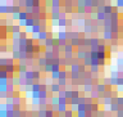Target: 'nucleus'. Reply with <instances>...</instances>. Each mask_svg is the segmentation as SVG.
I'll use <instances>...</instances> for the list:
<instances>
[{"mask_svg":"<svg viewBox=\"0 0 123 117\" xmlns=\"http://www.w3.org/2000/svg\"><path fill=\"white\" fill-rule=\"evenodd\" d=\"M119 108H121V105H119L117 102H114V103H111V104L109 105V111H110V112H118Z\"/></svg>","mask_w":123,"mask_h":117,"instance_id":"16","label":"nucleus"},{"mask_svg":"<svg viewBox=\"0 0 123 117\" xmlns=\"http://www.w3.org/2000/svg\"><path fill=\"white\" fill-rule=\"evenodd\" d=\"M18 25H19L21 27H26V21H18Z\"/></svg>","mask_w":123,"mask_h":117,"instance_id":"53","label":"nucleus"},{"mask_svg":"<svg viewBox=\"0 0 123 117\" xmlns=\"http://www.w3.org/2000/svg\"><path fill=\"white\" fill-rule=\"evenodd\" d=\"M50 104L51 105H58L59 104V97L58 95H53L50 98Z\"/></svg>","mask_w":123,"mask_h":117,"instance_id":"23","label":"nucleus"},{"mask_svg":"<svg viewBox=\"0 0 123 117\" xmlns=\"http://www.w3.org/2000/svg\"><path fill=\"white\" fill-rule=\"evenodd\" d=\"M59 72H60V71H58V72H51V73H50V75H51V77H53L55 81L59 80Z\"/></svg>","mask_w":123,"mask_h":117,"instance_id":"44","label":"nucleus"},{"mask_svg":"<svg viewBox=\"0 0 123 117\" xmlns=\"http://www.w3.org/2000/svg\"><path fill=\"white\" fill-rule=\"evenodd\" d=\"M113 36H114V33L111 31H103V39L104 40L111 41V40H113Z\"/></svg>","mask_w":123,"mask_h":117,"instance_id":"4","label":"nucleus"},{"mask_svg":"<svg viewBox=\"0 0 123 117\" xmlns=\"http://www.w3.org/2000/svg\"><path fill=\"white\" fill-rule=\"evenodd\" d=\"M99 44H100V39H99V37H91V46L90 48L98 46Z\"/></svg>","mask_w":123,"mask_h":117,"instance_id":"29","label":"nucleus"},{"mask_svg":"<svg viewBox=\"0 0 123 117\" xmlns=\"http://www.w3.org/2000/svg\"><path fill=\"white\" fill-rule=\"evenodd\" d=\"M64 116H65V117H74V111H72L70 108H68V109L64 112Z\"/></svg>","mask_w":123,"mask_h":117,"instance_id":"36","label":"nucleus"},{"mask_svg":"<svg viewBox=\"0 0 123 117\" xmlns=\"http://www.w3.org/2000/svg\"><path fill=\"white\" fill-rule=\"evenodd\" d=\"M99 103H98V102H96V103H92V112H94V113H96V112H98V111H100V109H99Z\"/></svg>","mask_w":123,"mask_h":117,"instance_id":"41","label":"nucleus"},{"mask_svg":"<svg viewBox=\"0 0 123 117\" xmlns=\"http://www.w3.org/2000/svg\"><path fill=\"white\" fill-rule=\"evenodd\" d=\"M54 39H55V37H49V39H46L45 41H44V46H45V48L54 46Z\"/></svg>","mask_w":123,"mask_h":117,"instance_id":"12","label":"nucleus"},{"mask_svg":"<svg viewBox=\"0 0 123 117\" xmlns=\"http://www.w3.org/2000/svg\"><path fill=\"white\" fill-rule=\"evenodd\" d=\"M95 89L98 90L100 94H103V93H105L106 90H108V86L104 84V82H99L98 85H95Z\"/></svg>","mask_w":123,"mask_h":117,"instance_id":"3","label":"nucleus"},{"mask_svg":"<svg viewBox=\"0 0 123 117\" xmlns=\"http://www.w3.org/2000/svg\"><path fill=\"white\" fill-rule=\"evenodd\" d=\"M80 68H81V63H72L69 71L70 72H80Z\"/></svg>","mask_w":123,"mask_h":117,"instance_id":"14","label":"nucleus"},{"mask_svg":"<svg viewBox=\"0 0 123 117\" xmlns=\"http://www.w3.org/2000/svg\"><path fill=\"white\" fill-rule=\"evenodd\" d=\"M12 18L14 21H19V13H13L12 14Z\"/></svg>","mask_w":123,"mask_h":117,"instance_id":"49","label":"nucleus"},{"mask_svg":"<svg viewBox=\"0 0 123 117\" xmlns=\"http://www.w3.org/2000/svg\"><path fill=\"white\" fill-rule=\"evenodd\" d=\"M104 84L106 86H111V82H110V77H105L104 78Z\"/></svg>","mask_w":123,"mask_h":117,"instance_id":"48","label":"nucleus"},{"mask_svg":"<svg viewBox=\"0 0 123 117\" xmlns=\"http://www.w3.org/2000/svg\"><path fill=\"white\" fill-rule=\"evenodd\" d=\"M87 13V8L85 5H77V14H86Z\"/></svg>","mask_w":123,"mask_h":117,"instance_id":"18","label":"nucleus"},{"mask_svg":"<svg viewBox=\"0 0 123 117\" xmlns=\"http://www.w3.org/2000/svg\"><path fill=\"white\" fill-rule=\"evenodd\" d=\"M47 62H49V61H47L45 57H40V58L37 59V66H39V67H45L47 65Z\"/></svg>","mask_w":123,"mask_h":117,"instance_id":"9","label":"nucleus"},{"mask_svg":"<svg viewBox=\"0 0 123 117\" xmlns=\"http://www.w3.org/2000/svg\"><path fill=\"white\" fill-rule=\"evenodd\" d=\"M44 57H45L47 61H53V59L55 58V53H54V52H47V50H45V52H44Z\"/></svg>","mask_w":123,"mask_h":117,"instance_id":"13","label":"nucleus"},{"mask_svg":"<svg viewBox=\"0 0 123 117\" xmlns=\"http://www.w3.org/2000/svg\"><path fill=\"white\" fill-rule=\"evenodd\" d=\"M106 20V13L105 12H96V21L104 22Z\"/></svg>","mask_w":123,"mask_h":117,"instance_id":"6","label":"nucleus"},{"mask_svg":"<svg viewBox=\"0 0 123 117\" xmlns=\"http://www.w3.org/2000/svg\"><path fill=\"white\" fill-rule=\"evenodd\" d=\"M122 13H123V9H122Z\"/></svg>","mask_w":123,"mask_h":117,"instance_id":"55","label":"nucleus"},{"mask_svg":"<svg viewBox=\"0 0 123 117\" xmlns=\"http://www.w3.org/2000/svg\"><path fill=\"white\" fill-rule=\"evenodd\" d=\"M115 5H117L119 9L121 8L123 9V0H117V1H115Z\"/></svg>","mask_w":123,"mask_h":117,"instance_id":"46","label":"nucleus"},{"mask_svg":"<svg viewBox=\"0 0 123 117\" xmlns=\"http://www.w3.org/2000/svg\"><path fill=\"white\" fill-rule=\"evenodd\" d=\"M0 13L4 16V14L8 13V5H5V4H3V5H0Z\"/></svg>","mask_w":123,"mask_h":117,"instance_id":"34","label":"nucleus"},{"mask_svg":"<svg viewBox=\"0 0 123 117\" xmlns=\"http://www.w3.org/2000/svg\"><path fill=\"white\" fill-rule=\"evenodd\" d=\"M115 102H117V103L121 105V107H123V95H119L117 99H115Z\"/></svg>","mask_w":123,"mask_h":117,"instance_id":"43","label":"nucleus"},{"mask_svg":"<svg viewBox=\"0 0 123 117\" xmlns=\"http://www.w3.org/2000/svg\"><path fill=\"white\" fill-rule=\"evenodd\" d=\"M35 25H36V22H35V18L33 17H28L26 20V27H33Z\"/></svg>","mask_w":123,"mask_h":117,"instance_id":"17","label":"nucleus"},{"mask_svg":"<svg viewBox=\"0 0 123 117\" xmlns=\"http://www.w3.org/2000/svg\"><path fill=\"white\" fill-rule=\"evenodd\" d=\"M80 37V31H68V40H73V39H77Z\"/></svg>","mask_w":123,"mask_h":117,"instance_id":"8","label":"nucleus"},{"mask_svg":"<svg viewBox=\"0 0 123 117\" xmlns=\"http://www.w3.org/2000/svg\"><path fill=\"white\" fill-rule=\"evenodd\" d=\"M76 113H77L76 115L77 117H87V112L86 111H77Z\"/></svg>","mask_w":123,"mask_h":117,"instance_id":"40","label":"nucleus"},{"mask_svg":"<svg viewBox=\"0 0 123 117\" xmlns=\"http://www.w3.org/2000/svg\"><path fill=\"white\" fill-rule=\"evenodd\" d=\"M33 78H35V81H40V78H41L40 70H33Z\"/></svg>","mask_w":123,"mask_h":117,"instance_id":"28","label":"nucleus"},{"mask_svg":"<svg viewBox=\"0 0 123 117\" xmlns=\"http://www.w3.org/2000/svg\"><path fill=\"white\" fill-rule=\"evenodd\" d=\"M24 77H26V80H35L33 78V70H28L24 73Z\"/></svg>","mask_w":123,"mask_h":117,"instance_id":"22","label":"nucleus"},{"mask_svg":"<svg viewBox=\"0 0 123 117\" xmlns=\"http://www.w3.org/2000/svg\"><path fill=\"white\" fill-rule=\"evenodd\" d=\"M28 17H29V14L26 12V10H22V12L19 13V21H26Z\"/></svg>","mask_w":123,"mask_h":117,"instance_id":"25","label":"nucleus"},{"mask_svg":"<svg viewBox=\"0 0 123 117\" xmlns=\"http://www.w3.org/2000/svg\"><path fill=\"white\" fill-rule=\"evenodd\" d=\"M41 85L42 84H40V82H35V84L32 85V91H41Z\"/></svg>","mask_w":123,"mask_h":117,"instance_id":"30","label":"nucleus"},{"mask_svg":"<svg viewBox=\"0 0 123 117\" xmlns=\"http://www.w3.org/2000/svg\"><path fill=\"white\" fill-rule=\"evenodd\" d=\"M42 72H45V73H51L53 72V63H51L50 61L47 62V65L42 68Z\"/></svg>","mask_w":123,"mask_h":117,"instance_id":"11","label":"nucleus"},{"mask_svg":"<svg viewBox=\"0 0 123 117\" xmlns=\"http://www.w3.org/2000/svg\"><path fill=\"white\" fill-rule=\"evenodd\" d=\"M81 103V100H80V97H74L70 99V105H78Z\"/></svg>","mask_w":123,"mask_h":117,"instance_id":"32","label":"nucleus"},{"mask_svg":"<svg viewBox=\"0 0 123 117\" xmlns=\"http://www.w3.org/2000/svg\"><path fill=\"white\" fill-rule=\"evenodd\" d=\"M42 31V28H41V25H35L32 27V33H40Z\"/></svg>","mask_w":123,"mask_h":117,"instance_id":"31","label":"nucleus"},{"mask_svg":"<svg viewBox=\"0 0 123 117\" xmlns=\"http://www.w3.org/2000/svg\"><path fill=\"white\" fill-rule=\"evenodd\" d=\"M0 78H9V73L5 68H0Z\"/></svg>","mask_w":123,"mask_h":117,"instance_id":"27","label":"nucleus"},{"mask_svg":"<svg viewBox=\"0 0 123 117\" xmlns=\"http://www.w3.org/2000/svg\"><path fill=\"white\" fill-rule=\"evenodd\" d=\"M55 115H57V113H55L51 108H47L46 109V117H55Z\"/></svg>","mask_w":123,"mask_h":117,"instance_id":"37","label":"nucleus"},{"mask_svg":"<svg viewBox=\"0 0 123 117\" xmlns=\"http://www.w3.org/2000/svg\"><path fill=\"white\" fill-rule=\"evenodd\" d=\"M0 117H8V111H6V108H0Z\"/></svg>","mask_w":123,"mask_h":117,"instance_id":"39","label":"nucleus"},{"mask_svg":"<svg viewBox=\"0 0 123 117\" xmlns=\"http://www.w3.org/2000/svg\"><path fill=\"white\" fill-rule=\"evenodd\" d=\"M90 72L92 75H98L100 72V66H91L90 67Z\"/></svg>","mask_w":123,"mask_h":117,"instance_id":"26","label":"nucleus"},{"mask_svg":"<svg viewBox=\"0 0 123 117\" xmlns=\"http://www.w3.org/2000/svg\"><path fill=\"white\" fill-rule=\"evenodd\" d=\"M9 49H10L9 45H6L5 43H3V44H1V46H0V52H1V53H6V52L9 50Z\"/></svg>","mask_w":123,"mask_h":117,"instance_id":"33","label":"nucleus"},{"mask_svg":"<svg viewBox=\"0 0 123 117\" xmlns=\"http://www.w3.org/2000/svg\"><path fill=\"white\" fill-rule=\"evenodd\" d=\"M67 21H68V18H60V20H58V21H54L53 26H58V27H67Z\"/></svg>","mask_w":123,"mask_h":117,"instance_id":"2","label":"nucleus"},{"mask_svg":"<svg viewBox=\"0 0 123 117\" xmlns=\"http://www.w3.org/2000/svg\"><path fill=\"white\" fill-rule=\"evenodd\" d=\"M14 32H17V33L22 32V31H21V26H19V25H14V26H13V33H14Z\"/></svg>","mask_w":123,"mask_h":117,"instance_id":"42","label":"nucleus"},{"mask_svg":"<svg viewBox=\"0 0 123 117\" xmlns=\"http://www.w3.org/2000/svg\"><path fill=\"white\" fill-rule=\"evenodd\" d=\"M32 99H40V91H32Z\"/></svg>","mask_w":123,"mask_h":117,"instance_id":"45","label":"nucleus"},{"mask_svg":"<svg viewBox=\"0 0 123 117\" xmlns=\"http://www.w3.org/2000/svg\"><path fill=\"white\" fill-rule=\"evenodd\" d=\"M57 82L62 86L63 89H65V86L68 85V78H59V80H57Z\"/></svg>","mask_w":123,"mask_h":117,"instance_id":"20","label":"nucleus"},{"mask_svg":"<svg viewBox=\"0 0 123 117\" xmlns=\"http://www.w3.org/2000/svg\"><path fill=\"white\" fill-rule=\"evenodd\" d=\"M73 23H74V20H69V18H68V21H67V27L73 26Z\"/></svg>","mask_w":123,"mask_h":117,"instance_id":"50","label":"nucleus"},{"mask_svg":"<svg viewBox=\"0 0 123 117\" xmlns=\"http://www.w3.org/2000/svg\"><path fill=\"white\" fill-rule=\"evenodd\" d=\"M21 39H27V32H26V31L21 32Z\"/></svg>","mask_w":123,"mask_h":117,"instance_id":"51","label":"nucleus"},{"mask_svg":"<svg viewBox=\"0 0 123 117\" xmlns=\"http://www.w3.org/2000/svg\"><path fill=\"white\" fill-rule=\"evenodd\" d=\"M90 97H91L94 100H98L99 98H101V94H100V93H99L96 89H94V90H92V91L90 93Z\"/></svg>","mask_w":123,"mask_h":117,"instance_id":"15","label":"nucleus"},{"mask_svg":"<svg viewBox=\"0 0 123 117\" xmlns=\"http://www.w3.org/2000/svg\"><path fill=\"white\" fill-rule=\"evenodd\" d=\"M85 25H86V20H83V18H78L77 20V26L78 27H85Z\"/></svg>","mask_w":123,"mask_h":117,"instance_id":"35","label":"nucleus"},{"mask_svg":"<svg viewBox=\"0 0 123 117\" xmlns=\"http://www.w3.org/2000/svg\"><path fill=\"white\" fill-rule=\"evenodd\" d=\"M63 50H64V53H74V46L70 43H68L64 48H63Z\"/></svg>","mask_w":123,"mask_h":117,"instance_id":"19","label":"nucleus"},{"mask_svg":"<svg viewBox=\"0 0 123 117\" xmlns=\"http://www.w3.org/2000/svg\"><path fill=\"white\" fill-rule=\"evenodd\" d=\"M46 39H49V31H41V32L39 33V40H37V41L44 43Z\"/></svg>","mask_w":123,"mask_h":117,"instance_id":"5","label":"nucleus"},{"mask_svg":"<svg viewBox=\"0 0 123 117\" xmlns=\"http://www.w3.org/2000/svg\"><path fill=\"white\" fill-rule=\"evenodd\" d=\"M62 89H63V88L58 84V82H54V84L49 88V91H50V93H53V94H58Z\"/></svg>","mask_w":123,"mask_h":117,"instance_id":"1","label":"nucleus"},{"mask_svg":"<svg viewBox=\"0 0 123 117\" xmlns=\"http://www.w3.org/2000/svg\"><path fill=\"white\" fill-rule=\"evenodd\" d=\"M67 109H68V104H58V115H64Z\"/></svg>","mask_w":123,"mask_h":117,"instance_id":"10","label":"nucleus"},{"mask_svg":"<svg viewBox=\"0 0 123 117\" xmlns=\"http://www.w3.org/2000/svg\"><path fill=\"white\" fill-rule=\"evenodd\" d=\"M94 0H85V6L86 8H94Z\"/></svg>","mask_w":123,"mask_h":117,"instance_id":"38","label":"nucleus"},{"mask_svg":"<svg viewBox=\"0 0 123 117\" xmlns=\"http://www.w3.org/2000/svg\"><path fill=\"white\" fill-rule=\"evenodd\" d=\"M117 115H115V117H123V107L119 108V111L118 112H115Z\"/></svg>","mask_w":123,"mask_h":117,"instance_id":"47","label":"nucleus"},{"mask_svg":"<svg viewBox=\"0 0 123 117\" xmlns=\"http://www.w3.org/2000/svg\"><path fill=\"white\" fill-rule=\"evenodd\" d=\"M121 85H123V76L118 77V85L117 86H121Z\"/></svg>","mask_w":123,"mask_h":117,"instance_id":"52","label":"nucleus"},{"mask_svg":"<svg viewBox=\"0 0 123 117\" xmlns=\"http://www.w3.org/2000/svg\"><path fill=\"white\" fill-rule=\"evenodd\" d=\"M95 89V86L92 84H87V85H83V91L85 93H91L92 90Z\"/></svg>","mask_w":123,"mask_h":117,"instance_id":"21","label":"nucleus"},{"mask_svg":"<svg viewBox=\"0 0 123 117\" xmlns=\"http://www.w3.org/2000/svg\"><path fill=\"white\" fill-rule=\"evenodd\" d=\"M83 32L86 33V35H91V32H92V25H85Z\"/></svg>","mask_w":123,"mask_h":117,"instance_id":"24","label":"nucleus"},{"mask_svg":"<svg viewBox=\"0 0 123 117\" xmlns=\"http://www.w3.org/2000/svg\"><path fill=\"white\" fill-rule=\"evenodd\" d=\"M118 91H119V93H121V91H123V85L118 86Z\"/></svg>","mask_w":123,"mask_h":117,"instance_id":"54","label":"nucleus"},{"mask_svg":"<svg viewBox=\"0 0 123 117\" xmlns=\"http://www.w3.org/2000/svg\"><path fill=\"white\" fill-rule=\"evenodd\" d=\"M57 37L59 40H68V31H59L57 33Z\"/></svg>","mask_w":123,"mask_h":117,"instance_id":"7","label":"nucleus"}]
</instances>
